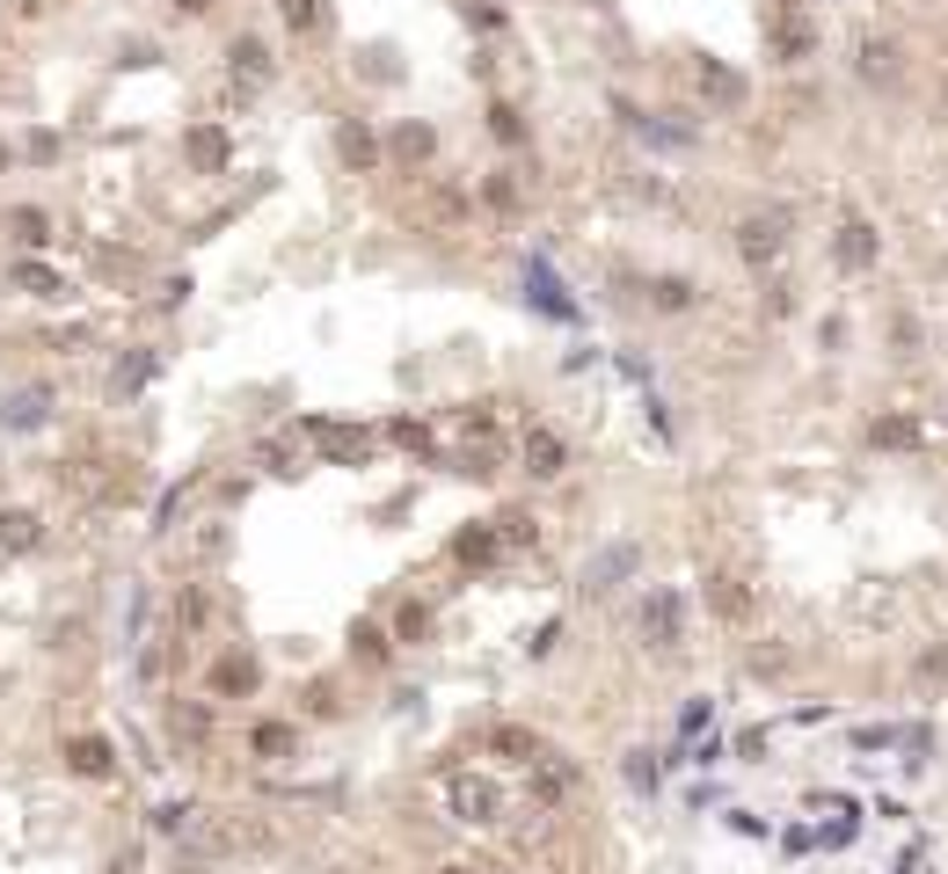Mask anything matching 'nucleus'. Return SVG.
I'll return each mask as SVG.
<instances>
[{
	"label": "nucleus",
	"instance_id": "nucleus-40",
	"mask_svg": "<svg viewBox=\"0 0 948 874\" xmlns=\"http://www.w3.org/2000/svg\"><path fill=\"white\" fill-rule=\"evenodd\" d=\"M773 15H803V0H773Z\"/></svg>",
	"mask_w": 948,
	"mask_h": 874
},
{
	"label": "nucleus",
	"instance_id": "nucleus-16",
	"mask_svg": "<svg viewBox=\"0 0 948 874\" xmlns=\"http://www.w3.org/2000/svg\"><path fill=\"white\" fill-rule=\"evenodd\" d=\"M708 612H715V620H730V627H744V620H752V591H744L738 576L708 569Z\"/></svg>",
	"mask_w": 948,
	"mask_h": 874
},
{
	"label": "nucleus",
	"instance_id": "nucleus-3",
	"mask_svg": "<svg viewBox=\"0 0 948 874\" xmlns=\"http://www.w3.org/2000/svg\"><path fill=\"white\" fill-rule=\"evenodd\" d=\"M642 569V540H614V547H598L591 561H584V591L591 597H614L620 583Z\"/></svg>",
	"mask_w": 948,
	"mask_h": 874
},
{
	"label": "nucleus",
	"instance_id": "nucleus-13",
	"mask_svg": "<svg viewBox=\"0 0 948 874\" xmlns=\"http://www.w3.org/2000/svg\"><path fill=\"white\" fill-rule=\"evenodd\" d=\"M183 154H190V168H205V175H219L234 160V139L219 132V124H190L183 132Z\"/></svg>",
	"mask_w": 948,
	"mask_h": 874
},
{
	"label": "nucleus",
	"instance_id": "nucleus-2",
	"mask_svg": "<svg viewBox=\"0 0 948 874\" xmlns=\"http://www.w3.org/2000/svg\"><path fill=\"white\" fill-rule=\"evenodd\" d=\"M642 642H650L657 656H679L686 648V597L679 591H650L642 597Z\"/></svg>",
	"mask_w": 948,
	"mask_h": 874
},
{
	"label": "nucleus",
	"instance_id": "nucleus-10",
	"mask_svg": "<svg viewBox=\"0 0 948 874\" xmlns=\"http://www.w3.org/2000/svg\"><path fill=\"white\" fill-rule=\"evenodd\" d=\"M66 772L110 780V772H117V743H110V736H66Z\"/></svg>",
	"mask_w": 948,
	"mask_h": 874
},
{
	"label": "nucleus",
	"instance_id": "nucleus-15",
	"mask_svg": "<svg viewBox=\"0 0 948 874\" xmlns=\"http://www.w3.org/2000/svg\"><path fill=\"white\" fill-rule=\"evenodd\" d=\"M315 437H321V452H329L336 467H365L372 459V437L351 430V423H315Z\"/></svg>",
	"mask_w": 948,
	"mask_h": 874
},
{
	"label": "nucleus",
	"instance_id": "nucleus-7",
	"mask_svg": "<svg viewBox=\"0 0 948 874\" xmlns=\"http://www.w3.org/2000/svg\"><path fill=\"white\" fill-rule=\"evenodd\" d=\"M0 423L16 437L44 430V423H52V386H16V394H0Z\"/></svg>",
	"mask_w": 948,
	"mask_h": 874
},
{
	"label": "nucleus",
	"instance_id": "nucleus-37",
	"mask_svg": "<svg viewBox=\"0 0 948 874\" xmlns=\"http://www.w3.org/2000/svg\"><path fill=\"white\" fill-rule=\"evenodd\" d=\"M919 678H927V685H948V648H927V656H919Z\"/></svg>",
	"mask_w": 948,
	"mask_h": 874
},
{
	"label": "nucleus",
	"instance_id": "nucleus-39",
	"mask_svg": "<svg viewBox=\"0 0 948 874\" xmlns=\"http://www.w3.org/2000/svg\"><path fill=\"white\" fill-rule=\"evenodd\" d=\"M467 15H474V22H490V30H496V22H504V8H496V0H467Z\"/></svg>",
	"mask_w": 948,
	"mask_h": 874
},
{
	"label": "nucleus",
	"instance_id": "nucleus-22",
	"mask_svg": "<svg viewBox=\"0 0 948 874\" xmlns=\"http://www.w3.org/2000/svg\"><path fill=\"white\" fill-rule=\"evenodd\" d=\"M868 445H883V452H919L927 430H919L913 416H876V423H868Z\"/></svg>",
	"mask_w": 948,
	"mask_h": 874
},
{
	"label": "nucleus",
	"instance_id": "nucleus-25",
	"mask_svg": "<svg viewBox=\"0 0 948 874\" xmlns=\"http://www.w3.org/2000/svg\"><path fill=\"white\" fill-rule=\"evenodd\" d=\"M37 540H44V518L37 510H0V547L8 554H30Z\"/></svg>",
	"mask_w": 948,
	"mask_h": 874
},
{
	"label": "nucleus",
	"instance_id": "nucleus-35",
	"mask_svg": "<svg viewBox=\"0 0 948 874\" xmlns=\"http://www.w3.org/2000/svg\"><path fill=\"white\" fill-rule=\"evenodd\" d=\"M146 379H154V357H146V350L132 365H117V394H132V386H146Z\"/></svg>",
	"mask_w": 948,
	"mask_h": 874
},
{
	"label": "nucleus",
	"instance_id": "nucleus-19",
	"mask_svg": "<svg viewBox=\"0 0 948 874\" xmlns=\"http://www.w3.org/2000/svg\"><path fill=\"white\" fill-rule=\"evenodd\" d=\"M526 292L540 299V306H547V314H555V321H577V299L563 292V278H555L547 262H526Z\"/></svg>",
	"mask_w": 948,
	"mask_h": 874
},
{
	"label": "nucleus",
	"instance_id": "nucleus-8",
	"mask_svg": "<svg viewBox=\"0 0 948 874\" xmlns=\"http://www.w3.org/2000/svg\"><path fill=\"white\" fill-rule=\"evenodd\" d=\"M693 81H701V95L715 110H744L752 103V81H744L738 66H722V59H701V73H693Z\"/></svg>",
	"mask_w": 948,
	"mask_h": 874
},
{
	"label": "nucleus",
	"instance_id": "nucleus-6",
	"mask_svg": "<svg viewBox=\"0 0 948 874\" xmlns=\"http://www.w3.org/2000/svg\"><path fill=\"white\" fill-rule=\"evenodd\" d=\"M832 262H839V270H876L883 262V233L868 227V219H839V233H832Z\"/></svg>",
	"mask_w": 948,
	"mask_h": 874
},
{
	"label": "nucleus",
	"instance_id": "nucleus-43",
	"mask_svg": "<svg viewBox=\"0 0 948 874\" xmlns=\"http://www.w3.org/2000/svg\"><path fill=\"white\" fill-rule=\"evenodd\" d=\"M0 168H8V139H0Z\"/></svg>",
	"mask_w": 948,
	"mask_h": 874
},
{
	"label": "nucleus",
	"instance_id": "nucleus-20",
	"mask_svg": "<svg viewBox=\"0 0 948 874\" xmlns=\"http://www.w3.org/2000/svg\"><path fill=\"white\" fill-rule=\"evenodd\" d=\"M256 678H264V670H256V656L227 648V656H219V670H212V693H219V699H234V693H256Z\"/></svg>",
	"mask_w": 948,
	"mask_h": 874
},
{
	"label": "nucleus",
	"instance_id": "nucleus-27",
	"mask_svg": "<svg viewBox=\"0 0 948 874\" xmlns=\"http://www.w3.org/2000/svg\"><path fill=\"white\" fill-rule=\"evenodd\" d=\"M227 59H234V73H248V81H270V73H278V66H270V44H264V37H234Z\"/></svg>",
	"mask_w": 948,
	"mask_h": 874
},
{
	"label": "nucleus",
	"instance_id": "nucleus-38",
	"mask_svg": "<svg viewBox=\"0 0 948 874\" xmlns=\"http://www.w3.org/2000/svg\"><path fill=\"white\" fill-rule=\"evenodd\" d=\"M628 780H635V787H650V794H657V766H650V751H628Z\"/></svg>",
	"mask_w": 948,
	"mask_h": 874
},
{
	"label": "nucleus",
	"instance_id": "nucleus-28",
	"mask_svg": "<svg viewBox=\"0 0 948 874\" xmlns=\"http://www.w3.org/2000/svg\"><path fill=\"white\" fill-rule=\"evenodd\" d=\"M387 146H394V160H431V154H439V132H431V124H416V117H409L402 132L387 139Z\"/></svg>",
	"mask_w": 948,
	"mask_h": 874
},
{
	"label": "nucleus",
	"instance_id": "nucleus-4",
	"mask_svg": "<svg viewBox=\"0 0 948 874\" xmlns=\"http://www.w3.org/2000/svg\"><path fill=\"white\" fill-rule=\"evenodd\" d=\"M781 248H789V219H781V211H744L738 219V256L752 262V270L781 262Z\"/></svg>",
	"mask_w": 948,
	"mask_h": 874
},
{
	"label": "nucleus",
	"instance_id": "nucleus-42",
	"mask_svg": "<svg viewBox=\"0 0 948 874\" xmlns=\"http://www.w3.org/2000/svg\"><path fill=\"white\" fill-rule=\"evenodd\" d=\"M439 874H474V867H439Z\"/></svg>",
	"mask_w": 948,
	"mask_h": 874
},
{
	"label": "nucleus",
	"instance_id": "nucleus-23",
	"mask_svg": "<svg viewBox=\"0 0 948 874\" xmlns=\"http://www.w3.org/2000/svg\"><path fill=\"white\" fill-rule=\"evenodd\" d=\"M453 554L467 561V569H490V561H504V532H496V524H467L453 540Z\"/></svg>",
	"mask_w": 948,
	"mask_h": 874
},
{
	"label": "nucleus",
	"instance_id": "nucleus-14",
	"mask_svg": "<svg viewBox=\"0 0 948 874\" xmlns=\"http://www.w3.org/2000/svg\"><path fill=\"white\" fill-rule=\"evenodd\" d=\"M861 81H876V87L905 81V52H897L890 37H861Z\"/></svg>",
	"mask_w": 948,
	"mask_h": 874
},
{
	"label": "nucleus",
	"instance_id": "nucleus-33",
	"mask_svg": "<svg viewBox=\"0 0 948 874\" xmlns=\"http://www.w3.org/2000/svg\"><path fill=\"white\" fill-rule=\"evenodd\" d=\"M278 15L292 22L299 37H307V30H321V0H278Z\"/></svg>",
	"mask_w": 948,
	"mask_h": 874
},
{
	"label": "nucleus",
	"instance_id": "nucleus-34",
	"mask_svg": "<svg viewBox=\"0 0 948 874\" xmlns=\"http://www.w3.org/2000/svg\"><path fill=\"white\" fill-rule=\"evenodd\" d=\"M431 634V612L423 605H402V620H394V642H423Z\"/></svg>",
	"mask_w": 948,
	"mask_h": 874
},
{
	"label": "nucleus",
	"instance_id": "nucleus-29",
	"mask_svg": "<svg viewBox=\"0 0 948 874\" xmlns=\"http://www.w3.org/2000/svg\"><path fill=\"white\" fill-rule=\"evenodd\" d=\"M351 656H358V664H387V656H394V634L372 627V620H358V627H351Z\"/></svg>",
	"mask_w": 948,
	"mask_h": 874
},
{
	"label": "nucleus",
	"instance_id": "nucleus-1",
	"mask_svg": "<svg viewBox=\"0 0 948 874\" xmlns=\"http://www.w3.org/2000/svg\"><path fill=\"white\" fill-rule=\"evenodd\" d=\"M270 845V823L256 809H190L176 831V860L183 867H212V860H234V853H264Z\"/></svg>",
	"mask_w": 948,
	"mask_h": 874
},
{
	"label": "nucleus",
	"instance_id": "nucleus-31",
	"mask_svg": "<svg viewBox=\"0 0 948 874\" xmlns=\"http://www.w3.org/2000/svg\"><path fill=\"white\" fill-rule=\"evenodd\" d=\"M490 132L504 146H526V117H518V103H490Z\"/></svg>",
	"mask_w": 948,
	"mask_h": 874
},
{
	"label": "nucleus",
	"instance_id": "nucleus-32",
	"mask_svg": "<svg viewBox=\"0 0 948 874\" xmlns=\"http://www.w3.org/2000/svg\"><path fill=\"white\" fill-rule=\"evenodd\" d=\"M16 241H22V248H44V241H52V227H44V211H37V205L16 211Z\"/></svg>",
	"mask_w": 948,
	"mask_h": 874
},
{
	"label": "nucleus",
	"instance_id": "nucleus-41",
	"mask_svg": "<svg viewBox=\"0 0 948 874\" xmlns=\"http://www.w3.org/2000/svg\"><path fill=\"white\" fill-rule=\"evenodd\" d=\"M176 8H183V15H205V8H212V0H176Z\"/></svg>",
	"mask_w": 948,
	"mask_h": 874
},
{
	"label": "nucleus",
	"instance_id": "nucleus-36",
	"mask_svg": "<svg viewBox=\"0 0 948 874\" xmlns=\"http://www.w3.org/2000/svg\"><path fill=\"white\" fill-rule=\"evenodd\" d=\"M496 524H504V547H526V540H533V518H526V510H504Z\"/></svg>",
	"mask_w": 948,
	"mask_h": 874
},
{
	"label": "nucleus",
	"instance_id": "nucleus-21",
	"mask_svg": "<svg viewBox=\"0 0 948 874\" xmlns=\"http://www.w3.org/2000/svg\"><path fill=\"white\" fill-rule=\"evenodd\" d=\"M8 284H22L30 299H66V278H59L52 262H30V256L8 262Z\"/></svg>",
	"mask_w": 948,
	"mask_h": 874
},
{
	"label": "nucleus",
	"instance_id": "nucleus-45",
	"mask_svg": "<svg viewBox=\"0 0 948 874\" xmlns=\"http://www.w3.org/2000/svg\"><path fill=\"white\" fill-rule=\"evenodd\" d=\"M584 8H606V0H584Z\"/></svg>",
	"mask_w": 948,
	"mask_h": 874
},
{
	"label": "nucleus",
	"instance_id": "nucleus-44",
	"mask_svg": "<svg viewBox=\"0 0 948 874\" xmlns=\"http://www.w3.org/2000/svg\"><path fill=\"white\" fill-rule=\"evenodd\" d=\"M941 103H948V73H941Z\"/></svg>",
	"mask_w": 948,
	"mask_h": 874
},
{
	"label": "nucleus",
	"instance_id": "nucleus-12",
	"mask_svg": "<svg viewBox=\"0 0 948 874\" xmlns=\"http://www.w3.org/2000/svg\"><path fill=\"white\" fill-rule=\"evenodd\" d=\"M496 809H504V794H496L490 780H474V772L453 780V816L460 823H496Z\"/></svg>",
	"mask_w": 948,
	"mask_h": 874
},
{
	"label": "nucleus",
	"instance_id": "nucleus-11",
	"mask_svg": "<svg viewBox=\"0 0 948 874\" xmlns=\"http://www.w3.org/2000/svg\"><path fill=\"white\" fill-rule=\"evenodd\" d=\"M336 154H343V168H351V175H372V168H380V139H372V124L365 117H343V124H336Z\"/></svg>",
	"mask_w": 948,
	"mask_h": 874
},
{
	"label": "nucleus",
	"instance_id": "nucleus-26",
	"mask_svg": "<svg viewBox=\"0 0 948 874\" xmlns=\"http://www.w3.org/2000/svg\"><path fill=\"white\" fill-rule=\"evenodd\" d=\"M482 205H490V211H504V219H511L518 205H526V183H518V168H496V175H482Z\"/></svg>",
	"mask_w": 948,
	"mask_h": 874
},
{
	"label": "nucleus",
	"instance_id": "nucleus-17",
	"mask_svg": "<svg viewBox=\"0 0 948 874\" xmlns=\"http://www.w3.org/2000/svg\"><path fill=\"white\" fill-rule=\"evenodd\" d=\"M248 758H264V766L299 758V721H256V729H248Z\"/></svg>",
	"mask_w": 948,
	"mask_h": 874
},
{
	"label": "nucleus",
	"instance_id": "nucleus-24",
	"mask_svg": "<svg viewBox=\"0 0 948 874\" xmlns=\"http://www.w3.org/2000/svg\"><path fill=\"white\" fill-rule=\"evenodd\" d=\"M642 292H650L657 314H693V306H701V284H693V278H650Z\"/></svg>",
	"mask_w": 948,
	"mask_h": 874
},
{
	"label": "nucleus",
	"instance_id": "nucleus-30",
	"mask_svg": "<svg viewBox=\"0 0 948 874\" xmlns=\"http://www.w3.org/2000/svg\"><path fill=\"white\" fill-rule=\"evenodd\" d=\"M387 437H394L402 452H416V459H439V445H431V430H423V423H409V416H394V423H387Z\"/></svg>",
	"mask_w": 948,
	"mask_h": 874
},
{
	"label": "nucleus",
	"instance_id": "nucleus-9",
	"mask_svg": "<svg viewBox=\"0 0 948 874\" xmlns=\"http://www.w3.org/2000/svg\"><path fill=\"white\" fill-rule=\"evenodd\" d=\"M482 751H490L496 766H540V736L518 729V721H496V729L482 736Z\"/></svg>",
	"mask_w": 948,
	"mask_h": 874
},
{
	"label": "nucleus",
	"instance_id": "nucleus-5",
	"mask_svg": "<svg viewBox=\"0 0 948 874\" xmlns=\"http://www.w3.org/2000/svg\"><path fill=\"white\" fill-rule=\"evenodd\" d=\"M766 52H773V66H810V59H817V22L810 15H773Z\"/></svg>",
	"mask_w": 948,
	"mask_h": 874
},
{
	"label": "nucleus",
	"instance_id": "nucleus-18",
	"mask_svg": "<svg viewBox=\"0 0 948 874\" xmlns=\"http://www.w3.org/2000/svg\"><path fill=\"white\" fill-rule=\"evenodd\" d=\"M563 467H569V445H563V437L547 430V423H540V430H526V474H533V481H555Z\"/></svg>",
	"mask_w": 948,
	"mask_h": 874
}]
</instances>
